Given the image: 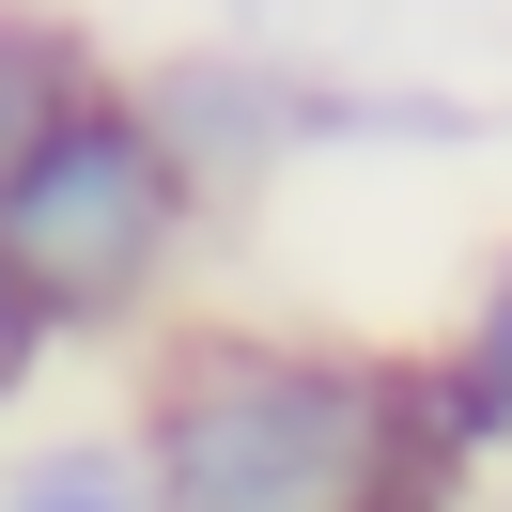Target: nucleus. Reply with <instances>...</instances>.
Wrapping results in <instances>:
<instances>
[{"label": "nucleus", "mask_w": 512, "mask_h": 512, "mask_svg": "<svg viewBox=\"0 0 512 512\" xmlns=\"http://www.w3.org/2000/svg\"><path fill=\"white\" fill-rule=\"evenodd\" d=\"M171 233H187V171L140 140L125 94H78L0 171V280L32 295V326H125L171 280Z\"/></svg>", "instance_id": "2"}, {"label": "nucleus", "mask_w": 512, "mask_h": 512, "mask_svg": "<svg viewBox=\"0 0 512 512\" xmlns=\"http://www.w3.org/2000/svg\"><path fill=\"white\" fill-rule=\"evenodd\" d=\"M450 388H466V419H481V435L512 419V264H497V295H481V342H466V373H450Z\"/></svg>", "instance_id": "6"}, {"label": "nucleus", "mask_w": 512, "mask_h": 512, "mask_svg": "<svg viewBox=\"0 0 512 512\" xmlns=\"http://www.w3.org/2000/svg\"><path fill=\"white\" fill-rule=\"evenodd\" d=\"M63 109H78V32H63V16H16V0H0V171L32 156Z\"/></svg>", "instance_id": "4"}, {"label": "nucleus", "mask_w": 512, "mask_h": 512, "mask_svg": "<svg viewBox=\"0 0 512 512\" xmlns=\"http://www.w3.org/2000/svg\"><path fill=\"white\" fill-rule=\"evenodd\" d=\"M311 125H326V109L295 94L264 47H202V63H171L156 94H140V140H156L171 171H280Z\"/></svg>", "instance_id": "3"}, {"label": "nucleus", "mask_w": 512, "mask_h": 512, "mask_svg": "<svg viewBox=\"0 0 512 512\" xmlns=\"http://www.w3.org/2000/svg\"><path fill=\"white\" fill-rule=\"evenodd\" d=\"M32 357H47V326H32V295L0 280V404H16V388H32Z\"/></svg>", "instance_id": "7"}, {"label": "nucleus", "mask_w": 512, "mask_h": 512, "mask_svg": "<svg viewBox=\"0 0 512 512\" xmlns=\"http://www.w3.org/2000/svg\"><path fill=\"white\" fill-rule=\"evenodd\" d=\"M466 388H388L311 342H187L140 404L156 512H373L419 450H466Z\"/></svg>", "instance_id": "1"}, {"label": "nucleus", "mask_w": 512, "mask_h": 512, "mask_svg": "<svg viewBox=\"0 0 512 512\" xmlns=\"http://www.w3.org/2000/svg\"><path fill=\"white\" fill-rule=\"evenodd\" d=\"M0 512H156V497H140V450L47 435V450H16V466H0Z\"/></svg>", "instance_id": "5"}]
</instances>
